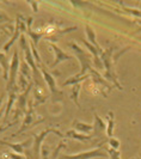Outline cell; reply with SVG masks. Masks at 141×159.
Listing matches in <instances>:
<instances>
[{
    "label": "cell",
    "instance_id": "cell-30",
    "mask_svg": "<svg viewBox=\"0 0 141 159\" xmlns=\"http://www.w3.org/2000/svg\"><path fill=\"white\" fill-rule=\"evenodd\" d=\"M4 101H5V95H2L1 97H0V109L2 108V107H1V104L4 103Z\"/></svg>",
    "mask_w": 141,
    "mask_h": 159
},
{
    "label": "cell",
    "instance_id": "cell-15",
    "mask_svg": "<svg viewBox=\"0 0 141 159\" xmlns=\"http://www.w3.org/2000/svg\"><path fill=\"white\" fill-rule=\"evenodd\" d=\"M72 127L74 130H77L78 133H81V134H86L89 135L91 132H93V123L90 125V123H84L79 120H74L73 123H72Z\"/></svg>",
    "mask_w": 141,
    "mask_h": 159
},
{
    "label": "cell",
    "instance_id": "cell-8",
    "mask_svg": "<svg viewBox=\"0 0 141 159\" xmlns=\"http://www.w3.org/2000/svg\"><path fill=\"white\" fill-rule=\"evenodd\" d=\"M109 157L107 148H104L102 145H99L97 148L90 150L86 152H80L77 154H68V156H61L57 159H93V158H107Z\"/></svg>",
    "mask_w": 141,
    "mask_h": 159
},
{
    "label": "cell",
    "instance_id": "cell-20",
    "mask_svg": "<svg viewBox=\"0 0 141 159\" xmlns=\"http://www.w3.org/2000/svg\"><path fill=\"white\" fill-rule=\"evenodd\" d=\"M19 73H20V74H23L24 77H25L28 80L32 81V71H31V68L29 67V65L25 62V60H24V59H22V60H20Z\"/></svg>",
    "mask_w": 141,
    "mask_h": 159
},
{
    "label": "cell",
    "instance_id": "cell-11",
    "mask_svg": "<svg viewBox=\"0 0 141 159\" xmlns=\"http://www.w3.org/2000/svg\"><path fill=\"white\" fill-rule=\"evenodd\" d=\"M49 46H50V48L53 49V52H54V54H55L54 62H53L52 66H50L52 68L56 67L57 65L63 62V61H72V60H74V56L67 54L66 52H63L61 48L59 47V46H56V44L53 43V42H49Z\"/></svg>",
    "mask_w": 141,
    "mask_h": 159
},
{
    "label": "cell",
    "instance_id": "cell-21",
    "mask_svg": "<svg viewBox=\"0 0 141 159\" xmlns=\"http://www.w3.org/2000/svg\"><path fill=\"white\" fill-rule=\"evenodd\" d=\"M72 92H70V99L75 103V105L78 108H81L80 107V103H79V93H80V89H81V83H77L72 86Z\"/></svg>",
    "mask_w": 141,
    "mask_h": 159
},
{
    "label": "cell",
    "instance_id": "cell-23",
    "mask_svg": "<svg viewBox=\"0 0 141 159\" xmlns=\"http://www.w3.org/2000/svg\"><path fill=\"white\" fill-rule=\"evenodd\" d=\"M108 145L110 146V148H112V150H117L120 148V146H121V143H120V140L116 139V138H114V136H111V138H108Z\"/></svg>",
    "mask_w": 141,
    "mask_h": 159
},
{
    "label": "cell",
    "instance_id": "cell-1",
    "mask_svg": "<svg viewBox=\"0 0 141 159\" xmlns=\"http://www.w3.org/2000/svg\"><path fill=\"white\" fill-rule=\"evenodd\" d=\"M70 47L73 49V52H74V54H75V59L78 60L79 64H80V71H79L78 74H75V77H77V78H80V77H84V75L89 74V72L93 68V66H92L93 57H92V55H91L89 52L84 50V49L80 47L79 44H77V43L70 42Z\"/></svg>",
    "mask_w": 141,
    "mask_h": 159
},
{
    "label": "cell",
    "instance_id": "cell-29",
    "mask_svg": "<svg viewBox=\"0 0 141 159\" xmlns=\"http://www.w3.org/2000/svg\"><path fill=\"white\" fill-rule=\"evenodd\" d=\"M30 5H31L32 7H34V11H35V12H37V7H36V4H35V1H30Z\"/></svg>",
    "mask_w": 141,
    "mask_h": 159
},
{
    "label": "cell",
    "instance_id": "cell-17",
    "mask_svg": "<svg viewBox=\"0 0 141 159\" xmlns=\"http://www.w3.org/2000/svg\"><path fill=\"white\" fill-rule=\"evenodd\" d=\"M34 107H37L39 104L46 103L47 101V96H46V92H44V89L42 86H36L34 89Z\"/></svg>",
    "mask_w": 141,
    "mask_h": 159
},
{
    "label": "cell",
    "instance_id": "cell-32",
    "mask_svg": "<svg viewBox=\"0 0 141 159\" xmlns=\"http://www.w3.org/2000/svg\"><path fill=\"white\" fill-rule=\"evenodd\" d=\"M0 67H1V66H0ZM0 73H1V70H0Z\"/></svg>",
    "mask_w": 141,
    "mask_h": 159
},
{
    "label": "cell",
    "instance_id": "cell-18",
    "mask_svg": "<svg viewBox=\"0 0 141 159\" xmlns=\"http://www.w3.org/2000/svg\"><path fill=\"white\" fill-rule=\"evenodd\" d=\"M0 66L2 68V77L7 81L8 80V72H10V66H8V57L6 53L0 52Z\"/></svg>",
    "mask_w": 141,
    "mask_h": 159
},
{
    "label": "cell",
    "instance_id": "cell-6",
    "mask_svg": "<svg viewBox=\"0 0 141 159\" xmlns=\"http://www.w3.org/2000/svg\"><path fill=\"white\" fill-rule=\"evenodd\" d=\"M19 47H20V49L23 50L24 60H25V62L29 65V67L31 68L32 81H34L35 84H37V85H39L37 77H39V67H37V64H36V60H35V57H34V55H32V50H31V47H30V42H28V41H26V39H25V36H24V35H22V36H20V39H19Z\"/></svg>",
    "mask_w": 141,
    "mask_h": 159
},
{
    "label": "cell",
    "instance_id": "cell-16",
    "mask_svg": "<svg viewBox=\"0 0 141 159\" xmlns=\"http://www.w3.org/2000/svg\"><path fill=\"white\" fill-rule=\"evenodd\" d=\"M85 32H86V36H87V42H90L93 47L97 48L98 52L102 54L103 52H104V49H103V48L98 44V42H97V37H96V32H94L93 28H92L91 25L86 24V25H85Z\"/></svg>",
    "mask_w": 141,
    "mask_h": 159
},
{
    "label": "cell",
    "instance_id": "cell-12",
    "mask_svg": "<svg viewBox=\"0 0 141 159\" xmlns=\"http://www.w3.org/2000/svg\"><path fill=\"white\" fill-rule=\"evenodd\" d=\"M31 24H32V18L31 17H29V18L26 19V31L25 32L29 35V37H30V40H31L30 42L35 46V48L39 49V41L46 36V34L42 31H34V30L31 29Z\"/></svg>",
    "mask_w": 141,
    "mask_h": 159
},
{
    "label": "cell",
    "instance_id": "cell-13",
    "mask_svg": "<svg viewBox=\"0 0 141 159\" xmlns=\"http://www.w3.org/2000/svg\"><path fill=\"white\" fill-rule=\"evenodd\" d=\"M32 139H26L24 140L23 143H8V141H5V140H0V145H4V146H7L8 148H11L15 153H18V154H24V150L29 146V143H31Z\"/></svg>",
    "mask_w": 141,
    "mask_h": 159
},
{
    "label": "cell",
    "instance_id": "cell-2",
    "mask_svg": "<svg viewBox=\"0 0 141 159\" xmlns=\"http://www.w3.org/2000/svg\"><path fill=\"white\" fill-rule=\"evenodd\" d=\"M39 73L42 74V78L44 79L48 89H49V92H50V96H52V102L54 104L59 103V102L62 103L63 93L62 91L57 88L55 75L53 73H50V72L48 71V68L46 67V65L43 64V62L39 65Z\"/></svg>",
    "mask_w": 141,
    "mask_h": 159
},
{
    "label": "cell",
    "instance_id": "cell-5",
    "mask_svg": "<svg viewBox=\"0 0 141 159\" xmlns=\"http://www.w3.org/2000/svg\"><path fill=\"white\" fill-rule=\"evenodd\" d=\"M32 86H34V81L30 83V85L28 86V89L24 91V92H20V93H18V97H17V102H16V105H15V114H13V117H12V121L11 122H8L7 125L4 127L2 130H5L7 127H11L12 125H15L19 117H22L23 115H25V112L28 110V97H29V93H30V91H31ZM1 130V132H2Z\"/></svg>",
    "mask_w": 141,
    "mask_h": 159
},
{
    "label": "cell",
    "instance_id": "cell-25",
    "mask_svg": "<svg viewBox=\"0 0 141 159\" xmlns=\"http://www.w3.org/2000/svg\"><path fill=\"white\" fill-rule=\"evenodd\" d=\"M4 157L7 159H26L23 154H18L15 152H7V153H4Z\"/></svg>",
    "mask_w": 141,
    "mask_h": 159
},
{
    "label": "cell",
    "instance_id": "cell-7",
    "mask_svg": "<svg viewBox=\"0 0 141 159\" xmlns=\"http://www.w3.org/2000/svg\"><path fill=\"white\" fill-rule=\"evenodd\" d=\"M19 66H20L19 53H18V49H15L13 55H12V60H11V64H10L8 80H7V85H6L7 92L11 91V90L18 89V86H17V77H18V74H19ZM18 90H19V89H18Z\"/></svg>",
    "mask_w": 141,
    "mask_h": 159
},
{
    "label": "cell",
    "instance_id": "cell-3",
    "mask_svg": "<svg viewBox=\"0 0 141 159\" xmlns=\"http://www.w3.org/2000/svg\"><path fill=\"white\" fill-rule=\"evenodd\" d=\"M112 54H114V48H109L104 50L101 54V60H102L103 68H105L104 77L108 80H110L114 86H116L118 90H122V85L117 80L116 73H115V66H114V60H112Z\"/></svg>",
    "mask_w": 141,
    "mask_h": 159
},
{
    "label": "cell",
    "instance_id": "cell-14",
    "mask_svg": "<svg viewBox=\"0 0 141 159\" xmlns=\"http://www.w3.org/2000/svg\"><path fill=\"white\" fill-rule=\"evenodd\" d=\"M93 135L92 136L93 138L101 136L104 132H107V125L97 112H93Z\"/></svg>",
    "mask_w": 141,
    "mask_h": 159
},
{
    "label": "cell",
    "instance_id": "cell-22",
    "mask_svg": "<svg viewBox=\"0 0 141 159\" xmlns=\"http://www.w3.org/2000/svg\"><path fill=\"white\" fill-rule=\"evenodd\" d=\"M108 125H107V136L111 138L114 134V127H115V116H114V112L109 111L108 112Z\"/></svg>",
    "mask_w": 141,
    "mask_h": 159
},
{
    "label": "cell",
    "instance_id": "cell-9",
    "mask_svg": "<svg viewBox=\"0 0 141 159\" xmlns=\"http://www.w3.org/2000/svg\"><path fill=\"white\" fill-rule=\"evenodd\" d=\"M25 24H26V19H24L23 16H20V15L17 16L16 23H15V28H13V34H12L11 39L2 46V52H4V53L8 52L10 48L15 44V42L18 41V39H20L22 32L26 31V25H25Z\"/></svg>",
    "mask_w": 141,
    "mask_h": 159
},
{
    "label": "cell",
    "instance_id": "cell-27",
    "mask_svg": "<svg viewBox=\"0 0 141 159\" xmlns=\"http://www.w3.org/2000/svg\"><path fill=\"white\" fill-rule=\"evenodd\" d=\"M65 145H66L65 140H61V141H60V143L57 145L56 150L54 151V153H53V156H52V159H57V157H59V152H60V150H62L63 147H65Z\"/></svg>",
    "mask_w": 141,
    "mask_h": 159
},
{
    "label": "cell",
    "instance_id": "cell-24",
    "mask_svg": "<svg viewBox=\"0 0 141 159\" xmlns=\"http://www.w3.org/2000/svg\"><path fill=\"white\" fill-rule=\"evenodd\" d=\"M49 151H50V147L48 145H43L42 148H41V159H49Z\"/></svg>",
    "mask_w": 141,
    "mask_h": 159
},
{
    "label": "cell",
    "instance_id": "cell-4",
    "mask_svg": "<svg viewBox=\"0 0 141 159\" xmlns=\"http://www.w3.org/2000/svg\"><path fill=\"white\" fill-rule=\"evenodd\" d=\"M43 121H44V117H42V116H39V115L36 114L35 107H34V101L30 99V101L28 102V110H26L25 115H24V119H23L22 125H20V128L11 136L13 138V136L18 135V134H22L25 130L30 129V128H32L34 126H36V125H39L41 122H43Z\"/></svg>",
    "mask_w": 141,
    "mask_h": 159
},
{
    "label": "cell",
    "instance_id": "cell-28",
    "mask_svg": "<svg viewBox=\"0 0 141 159\" xmlns=\"http://www.w3.org/2000/svg\"><path fill=\"white\" fill-rule=\"evenodd\" d=\"M8 22H11L10 17L2 10H0V23H8Z\"/></svg>",
    "mask_w": 141,
    "mask_h": 159
},
{
    "label": "cell",
    "instance_id": "cell-19",
    "mask_svg": "<svg viewBox=\"0 0 141 159\" xmlns=\"http://www.w3.org/2000/svg\"><path fill=\"white\" fill-rule=\"evenodd\" d=\"M66 136H67V138H72V139H75V140L81 141V143H84V141H90V140H92V139H93V136H92V135L81 134V133L75 132L74 129H70V130H68V132L66 133Z\"/></svg>",
    "mask_w": 141,
    "mask_h": 159
},
{
    "label": "cell",
    "instance_id": "cell-31",
    "mask_svg": "<svg viewBox=\"0 0 141 159\" xmlns=\"http://www.w3.org/2000/svg\"><path fill=\"white\" fill-rule=\"evenodd\" d=\"M26 159H31V158H30V157H28V158H26Z\"/></svg>",
    "mask_w": 141,
    "mask_h": 159
},
{
    "label": "cell",
    "instance_id": "cell-10",
    "mask_svg": "<svg viewBox=\"0 0 141 159\" xmlns=\"http://www.w3.org/2000/svg\"><path fill=\"white\" fill-rule=\"evenodd\" d=\"M50 133H53L55 135L60 136V138H63L62 133L61 132H59L57 129H55V128H47V129H44V130H42L39 134H35L34 135V143H32V153H34V157L35 159H39L41 158V148H42V143H43V140H44V138L48 135V134H50Z\"/></svg>",
    "mask_w": 141,
    "mask_h": 159
},
{
    "label": "cell",
    "instance_id": "cell-26",
    "mask_svg": "<svg viewBox=\"0 0 141 159\" xmlns=\"http://www.w3.org/2000/svg\"><path fill=\"white\" fill-rule=\"evenodd\" d=\"M107 152L109 154L110 159H121V153L117 150H112V148H107Z\"/></svg>",
    "mask_w": 141,
    "mask_h": 159
}]
</instances>
